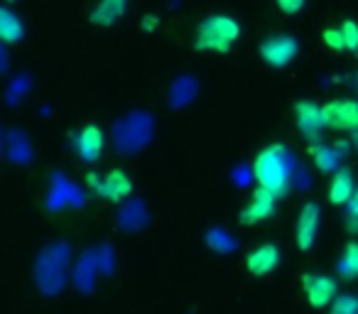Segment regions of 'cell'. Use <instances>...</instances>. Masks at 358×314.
Masks as SVG:
<instances>
[{"mask_svg":"<svg viewBox=\"0 0 358 314\" xmlns=\"http://www.w3.org/2000/svg\"><path fill=\"white\" fill-rule=\"evenodd\" d=\"M253 177L258 187L285 197L292 187L294 177V160L285 145H268L253 157Z\"/></svg>","mask_w":358,"mask_h":314,"instance_id":"obj_1","label":"cell"},{"mask_svg":"<svg viewBox=\"0 0 358 314\" xmlns=\"http://www.w3.org/2000/svg\"><path fill=\"white\" fill-rule=\"evenodd\" d=\"M294 125H297V130L309 143H319L322 133L327 130L324 106L314 104V101H309V99L297 101V104H294Z\"/></svg>","mask_w":358,"mask_h":314,"instance_id":"obj_4","label":"cell"},{"mask_svg":"<svg viewBox=\"0 0 358 314\" xmlns=\"http://www.w3.org/2000/svg\"><path fill=\"white\" fill-rule=\"evenodd\" d=\"M25 37V25H22L20 15L10 10V8H3L0 10V40L6 45H17Z\"/></svg>","mask_w":358,"mask_h":314,"instance_id":"obj_15","label":"cell"},{"mask_svg":"<svg viewBox=\"0 0 358 314\" xmlns=\"http://www.w3.org/2000/svg\"><path fill=\"white\" fill-rule=\"evenodd\" d=\"M103 145H106V138H103V130L99 125H84L79 133V140H76V150H79V157L84 162H96L103 155Z\"/></svg>","mask_w":358,"mask_h":314,"instance_id":"obj_11","label":"cell"},{"mask_svg":"<svg viewBox=\"0 0 358 314\" xmlns=\"http://www.w3.org/2000/svg\"><path fill=\"white\" fill-rule=\"evenodd\" d=\"M280 265V248L275 243H263L258 248H250L245 255V270L253 278H265Z\"/></svg>","mask_w":358,"mask_h":314,"instance_id":"obj_10","label":"cell"},{"mask_svg":"<svg viewBox=\"0 0 358 314\" xmlns=\"http://www.w3.org/2000/svg\"><path fill=\"white\" fill-rule=\"evenodd\" d=\"M324 118L327 128L341 130V133H356L358 130V101L356 99H334L324 104Z\"/></svg>","mask_w":358,"mask_h":314,"instance_id":"obj_5","label":"cell"},{"mask_svg":"<svg viewBox=\"0 0 358 314\" xmlns=\"http://www.w3.org/2000/svg\"><path fill=\"white\" fill-rule=\"evenodd\" d=\"M346 226L348 231H358V190L353 194V199L346 204Z\"/></svg>","mask_w":358,"mask_h":314,"instance_id":"obj_20","label":"cell"},{"mask_svg":"<svg viewBox=\"0 0 358 314\" xmlns=\"http://www.w3.org/2000/svg\"><path fill=\"white\" fill-rule=\"evenodd\" d=\"M319 224H322V206L317 201H307L297 216V226H294V241H297L299 250L307 253V250L314 248L319 236Z\"/></svg>","mask_w":358,"mask_h":314,"instance_id":"obj_8","label":"cell"},{"mask_svg":"<svg viewBox=\"0 0 358 314\" xmlns=\"http://www.w3.org/2000/svg\"><path fill=\"white\" fill-rule=\"evenodd\" d=\"M89 185L96 190V194L103 201H110V204H118L125 197L133 194V182L125 175L123 170H110L108 175H103L99 180V175H89Z\"/></svg>","mask_w":358,"mask_h":314,"instance_id":"obj_6","label":"cell"},{"mask_svg":"<svg viewBox=\"0 0 358 314\" xmlns=\"http://www.w3.org/2000/svg\"><path fill=\"white\" fill-rule=\"evenodd\" d=\"M278 199H280L278 194H273V192L258 187V190L250 194L248 204L241 209V224L243 226H258V224H265L268 219H273L275 209H278Z\"/></svg>","mask_w":358,"mask_h":314,"instance_id":"obj_7","label":"cell"},{"mask_svg":"<svg viewBox=\"0 0 358 314\" xmlns=\"http://www.w3.org/2000/svg\"><path fill=\"white\" fill-rule=\"evenodd\" d=\"M302 287H304V294H307V302L312 304L314 309L331 307V302L338 297L336 280L329 278V275H312V273H307L302 278Z\"/></svg>","mask_w":358,"mask_h":314,"instance_id":"obj_9","label":"cell"},{"mask_svg":"<svg viewBox=\"0 0 358 314\" xmlns=\"http://www.w3.org/2000/svg\"><path fill=\"white\" fill-rule=\"evenodd\" d=\"M343 35V42H346V52H358V22L356 20H343L338 25Z\"/></svg>","mask_w":358,"mask_h":314,"instance_id":"obj_18","label":"cell"},{"mask_svg":"<svg viewBox=\"0 0 358 314\" xmlns=\"http://www.w3.org/2000/svg\"><path fill=\"white\" fill-rule=\"evenodd\" d=\"M8 3H10V6H13V3H17V0H8Z\"/></svg>","mask_w":358,"mask_h":314,"instance_id":"obj_25","label":"cell"},{"mask_svg":"<svg viewBox=\"0 0 358 314\" xmlns=\"http://www.w3.org/2000/svg\"><path fill=\"white\" fill-rule=\"evenodd\" d=\"M356 91H358V71H356Z\"/></svg>","mask_w":358,"mask_h":314,"instance_id":"obj_24","label":"cell"},{"mask_svg":"<svg viewBox=\"0 0 358 314\" xmlns=\"http://www.w3.org/2000/svg\"><path fill=\"white\" fill-rule=\"evenodd\" d=\"M241 40V25L234 15L216 13L196 25L194 32V50L196 52H216V55H229L231 47Z\"/></svg>","mask_w":358,"mask_h":314,"instance_id":"obj_2","label":"cell"},{"mask_svg":"<svg viewBox=\"0 0 358 314\" xmlns=\"http://www.w3.org/2000/svg\"><path fill=\"white\" fill-rule=\"evenodd\" d=\"M329 314H358V297L351 292L338 294L329 307Z\"/></svg>","mask_w":358,"mask_h":314,"instance_id":"obj_17","label":"cell"},{"mask_svg":"<svg viewBox=\"0 0 358 314\" xmlns=\"http://www.w3.org/2000/svg\"><path fill=\"white\" fill-rule=\"evenodd\" d=\"M260 59L273 69H285L299 55V42L292 35H270L258 45Z\"/></svg>","mask_w":358,"mask_h":314,"instance_id":"obj_3","label":"cell"},{"mask_svg":"<svg viewBox=\"0 0 358 314\" xmlns=\"http://www.w3.org/2000/svg\"><path fill=\"white\" fill-rule=\"evenodd\" d=\"M338 273H341L343 280L358 278V243L356 241L346 243V248H343L341 260H338Z\"/></svg>","mask_w":358,"mask_h":314,"instance_id":"obj_16","label":"cell"},{"mask_svg":"<svg viewBox=\"0 0 358 314\" xmlns=\"http://www.w3.org/2000/svg\"><path fill=\"white\" fill-rule=\"evenodd\" d=\"M140 27H143V32H155L159 27V17L157 15H145L143 25H140Z\"/></svg>","mask_w":358,"mask_h":314,"instance_id":"obj_22","label":"cell"},{"mask_svg":"<svg viewBox=\"0 0 358 314\" xmlns=\"http://www.w3.org/2000/svg\"><path fill=\"white\" fill-rule=\"evenodd\" d=\"M275 6H278L285 15H297V13L304 10L307 0H275Z\"/></svg>","mask_w":358,"mask_h":314,"instance_id":"obj_21","label":"cell"},{"mask_svg":"<svg viewBox=\"0 0 358 314\" xmlns=\"http://www.w3.org/2000/svg\"><path fill=\"white\" fill-rule=\"evenodd\" d=\"M353 148L358 150V130H356V133H353Z\"/></svg>","mask_w":358,"mask_h":314,"instance_id":"obj_23","label":"cell"},{"mask_svg":"<svg viewBox=\"0 0 358 314\" xmlns=\"http://www.w3.org/2000/svg\"><path fill=\"white\" fill-rule=\"evenodd\" d=\"M356 194V187H353V172L341 167L338 172H334L331 182H329V204L334 206H346L348 201Z\"/></svg>","mask_w":358,"mask_h":314,"instance_id":"obj_12","label":"cell"},{"mask_svg":"<svg viewBox=\"0 0 358 314\" xmlns=\"http://www.w3.org/2000/svg\"><path fill=\"white\" fill-rule=\"evenodd\" d=\"M128 10V0H99L89 20L99 27H113Z\"/></svg>","mask_w":358,"mask_h":314,"instance_id":"obj_13","label":"cell"},{"mask_svg":"<svg viewBox=\"0 0 358 314\" xmlns=\"http://www.w3.org/2000/svg\"><path fill=\"white\" fill-rule=\"evenodd\" d=\"M322 37H324V45H327L329 50L346 52V42H343V35H341V30H338V27H327Z\"/></svg>","mask_w":358,"mask_h":314,"instance_id":"obj_19","label":"cell"},{"mask_svg":"<svg viewBox=\"0 0 358 314\" xmlns=\"http://www.w3.org/2000/svg\"><path fill=\"white\" fill-rule=\"evenodd\" d=\"M309 155H312V162L319 172H324V175H334V172H338L341 152H338L336 148L324 145V143H314L312 150H309Z\"/></svg>","mask_w":358,"mask_h":314,"instance_id":"obj_14","label":"cell"}]
</instances>
